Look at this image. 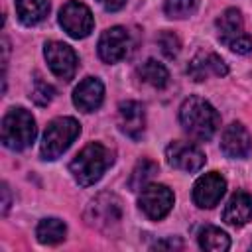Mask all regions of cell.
<instances>
[{
  "mask_svg": "<svg viewBox=\"0 0 252 252\" xmlns=\"http://www.w3.org/2000/svg\"><path fill=\"white\" fill-rule=\"evenodd\" d=\"M179 122L191 138L205 142L215 136L220 118L209 100L201 96H189L179 108Z\"/></svg>",
  "mask_w": 252,
  "mask_h": 252,
  "instance_id": "obj_1",
  "label": "cell"
},
{
  "mask_svg": "<svg viewBox=\"0 0 252 252\" xmlns=\"http://www.w3.org/2000/svg\"><path fill=\"white\" fill-rule=\"evenodd\" d=\"M110 165H112V152L100 142H91L71 159L69 171L79 185L89 187L94 185Z\"/></svg>",
  "mask_w": 252,
  "mask_h": 252,
  "instance_id": "obj_2",
  "label": "cell"
},
{
  "mask_svg": "<svg viewBox=\"0 0 252 252\" xmlns=\"http://www.w3.org/2000/svg\"><path fill=\"white\" fill-rule=\"evenodd\" d=\"M37 128H35V120L32 116V112H28L26 108L18 106V108H10L4 118H2V126H0V136H2V144L10 150H26L28 146H32V142L35 140Z\"/></svg>",
  "mask_w": 252,
  "mask_h": 252,
  "instance_id": "obj_3",
  "label": "cell"
},
{
  "mask_svg": "<svg viewBox=\"0 0 252 252\" xmlns=\"http://www.w3.org/2000/svg\"><path fill=\"white\" fill-rule=\"evenodd\" d=\"M81 134V124L73 116H59L53 118L41 140V158L43 159H57Z\"/></svg>",
  "mask_w": 252,
  "mask_h": 252,
  "instance_id": "obj_4",
  "label": "cell"
},
{
  "mask_svg": "<svg viewBox=\"0 0 252 252\" xmlns=\"http://www.w3.org/2000/svg\"><path fill=\"white\" fill-rule=\"evenodd\" d=\"M217 32L220 43H224L234 53L246 55L252 51V37L244 30V20L238 8H226L217 18Z\"/></svg>",
  "mask_w": 252,
  "mask_h": 252,
  "instance_id": "obj_5",
  "label": "cell"
},
{
  "mask_svg": "<svg viewBox=\"0 0 252 252\" xmlns=\"http://www.w3.org/2000/svg\"><path fill=\"white\" fill-rule=\"evenodd\" d=\"M85 220L89 226H93L96 230H110V228L118 226L122 220L120 199L114 193L96 195L85 211Z\"/></svg>",
  "mask_w": 252,
  "mask_h": 252,
  "instance_id": "obj_6",
  "label": "cell"
},
{
  "mask_svg": "<svg viewBox=\"0 0 252 252\" xmlns=\"http://www.w3.org/2000/svg\"><path fill=\"white\" fill-rule=\"evenodd\" d=\"M59 24L71 37L83 39L93 32L94 18L89 6H85L79 0H71L59 10Z\"/></svg>",
  "mask_w": 252,
  "mask_h": 252,
  "instance_id": "obj_7",
  "label": "cell"
},
{
  "mask_svg": "<svg viewBox=\"0 0 252 252\" xmlns=\"http://www.w3.org/2000/svg\"><path fill=\"white\" fill-rule=\"evenodd\" d=\"M173 201L175 199H173L171 189L163 183H148L146 187L140 189V197H138L140 209L152 220L163 219L171 211Z\"/></svg>",
  "mask_w": 252,
  "mask_h": 252,
  "instance_id": "obj_8",
  "label": "cell"
},
{
  "mask_svg": "<svg viewBox=\"0 0 252 252\" xmlns=\"http://www.w3.org/2000/svg\"><path fill=\"white\" fill-rule=\"evenodd\" d=\"M43 55H45L47 65L55 77H59L63 81H71L75 77L79 59L71 45H67L63 41H47L43 45Z\"/></svg>",
  "mask_w": 252,
  "mask_h": 252,
  "instance_id": "obj_9",
  "label": "cell"
},
{
  "mask_svg": "<svg viewBox=\"0 0 252 252\" xmlns=\"http://www.w3.org/2000/svg\"><path fill=\"white\" fill-rule=\"evenodd\" d=\"M165 158H167V163L171 167L187 171V173L199 171L207 161V158L199 146H195L193 142H183V140L171 142L165 148Z\"/></svg>",
  "mask_w": 252,
  "mask_h": 252,
  "instance_id": "obj_10",
  "label": "cell"
},
{
  "mask_svg": "<svg viewBox=\"0 0 252 252\" xmlns=\"http://www.w3.org/2000/svg\"><path fill=\"white\" fill-rule=\"evenodd\" d=\"M98 57L104 63H118L120 59H124L128 55L130 49V33L126 28L122 26H112L108 30H104L98 37Z\"/></svg>",
  "mask_w": 252,
  "mask_h": 252,
  "instance_id": "obj_11",
  "label": "cell"
},
{
  "mask_svg": "<svg viewBox=\"0 0 252 252\" xmlns=\"http://www.w3.org/2000/svg\"><path fill=\"white\" fill-rule=\"evenodd\" d=\"M226 191V179L219 171H209L201 175L193 185V201L201 209H213L219 205Z\"/></svg>",
  "mask_w": 252,
  "mask_h": 252,
  "instance_id": "obj_12",
  "label": "cell"
},
{
  "mask_svg": "<svg viewBox=\"0 0 252 252\" xmlns=\"http://www.w3.org/2000/svg\"><path fill=\"white\" fill-rule=\"evenodd\" d=\"M220 150L226 158L232 159L246 158L252 150V136L246 130V126H242L240 122L228 124L220 136Z\"/></svg>",
  "mask_w": 252,
  "mask_h": 252,
  "instance_id": "obj_13",
  "label": "cell"
},
{
  "mask_svg": "<svg viewBox=\"0 0 252 252\" xmlns=\"http://www.w3.org/2000/svg\"><path fill=\"white\" fill-rule=\"evenodd\" d=\"M118 128L132 140H138L146 128L144 106L136 100H122L118 104Z\"/></svg>",
  "mask_w": 252,
  "mask_h": 252,
  "instance_id": "obj_14",
  "label": "cell"
},
{
  "mask_svg": "<svg viewBox=\"0 0 252 252\" xmlns=\"http://www.w3.org/2000/svg\"><path fill=\"white\" fill-rule=\"evenodd\" d=\"M187 73L193 81H205L209 77H224L228 73V67L220 55H217L213 51H199L191 59Z\"/></svg>",
  "mask_w": 252,
  "mask_h": 252,
  "instance_id": "obj_15",
  "label": "cell"
},
{
  "mask_svg": "<svg viewBox=\"0 0 252 252\" xmlns=\"http://www.w3.org/2000/svg\"><path fill=\"white\" fill-rule=\"evenodd\" d=\"M104 85L96 77H85L73 91V104L83 112H93L102 104Z\"/></svg>",
  "mask_w": 252,
  "mask_h": 252,
  "instance_id": "obj_16",
  "label": "cell"
},
{
  "mask_svg": "<svg viewBox=\"0 0 252 252\" xmlns=\"http://www.w3.org/2000/svg\"><path fill=\"white\" fill-rule=\"evenodd\" d=\"M252 219V197L244 191H236L224 205L222 220L230 226H244Z\"/></svg>",
  "mask_w": 252,
  "mask_h": 252,
  "instance_id": "obj_17",
  "label": "cell"
},
{
  "mask_svg": "<svg viewBox=\"0 0 252 252\" xmlns=\"http://www.w3.org/2000/svg\"><path fill=\"white\" fill-rule=\"evenodd\" d=\"M16 14L24 26H35L49 14V0H16Z\"/></svg>",
  "mask_w": 252,
  "mask_h": 252,
  "instance_id": "obj_18",
  "label": "cell"
},
{
  "mask_svg": "<svg viewBox=\"0 0 252 252\" xmlns=\"http://www.w3.org/2000/svg\"><path fill=\"white\" fill-rule=\"evenodd\" d=\"M67 234V226L61 219L49 217V219H41L37 222L35 228V236L41 244H59Z\"/></svg>",
  "mask_w": 252,
  "mask_h": 252,
  "instance_id": "obj_19",
  "label": "cell"
},
{
  "mask_svg": "<svg viewBox=\"0 0 252 252\" xmlns=\"http://www.w3.org/2000/svg\"><path fill=\"white\" fill-rule=\"evenodd\" d=\"M138 77H140L144 83H148V85H152V87H156V89H163V87L169 83V73H167V69H165L161 63H158L156 59L144 61V63L138 67Z\"/></svg>",
  "mask_w": 252,
  "mask_h": 252,
  "instance_id": "obj_20",
  "label": "cell"
},
{
  "mask_svg": "<svg viewBox=\"0 0 252 252\" xmlns=\"http://www.w3.org/2000/svg\"><path fill=\"white\" fill-rule=\"evenodd\" d=\"M199 246L209 252H224L230 248V238L217 226H205L199 232Z\"/></svg>",
  "mask_w": 252,
  "mask_h": 252,
  "instance_id": "obj_21",
  "label": "cell"
},
{
  "mask_svg": "<svg viewBox=\"0 0 252 252\" xmlns=\"http://www.w3.org/2000/svg\"><path fill=\"white\" fill-rule=\"evenodd\" d=\"M156 173H158V163L144 158V159H140V161L134 165V169H132V173H130V179H128V187H130L132 191H140L142 187H146V185L150 183V179H152Z\"/></svg>",
  "mask_w": 252,
  "mask_h": 252,
  "instance_id": "obj_22",
  "label": "cell"
},
{
  "mask_svg": "<svg viewBox=\"0 0 252 252\" xmlns=\"http://www.w3.org/2000/svg\"><path fill=\"white\" fill-rule=\"evenodd\" d=\"M197 8V0H163V12L167 18H189Z\"/></svg>",
  "mask_w": 252,
  "mask_h": 252,
  "instance_id": "obj_23",
  "label": "cell"
},
{
  "mask_svg": "<svg viewBox=\"0 0 252 252\" xmlns=\"http://www.w3.org/2000/svg\"><path fill=\"white\" fill-rule=\"evenodd\" d=\"M158 43H159L163 55L169 57V59L177 57V53H179V49H181V41H179V37H177L173 32H169V30H165V32L159 33Z\"/></svg>",
  "mask_w": 252,
  "mask_h": 252,
  "instance_id": "obj_24",
  "label": "cell"
},
{
  "mask_svg": "<svg viewBox=\"0 0 252 252\" xmlns=\"http://www.w3.org/2000/svg\"><path fill=\"white\" fill-rule=\"evenodd\" d=\"M53 96H55V89L37 77V79H35V85H33V91H32V98H33V102L39 104V106H45V104L51 102Z\"/></svg>",
  "mask_w": 252,
  "mask_h": 252,
  "instance_id": "obj_25",
  "label": "cell"
},
{
  "mask_svg": "<svg viewBox=\"0 0 252 252\" xmlns=\"http://www.w3.org/2000/svg\"><path fill=\"white\" fill-rule=\"evenodd\" d=\"M161 248H167V250H181L183 244H181V240H177V238H167V240H159V242H156V244L152 246V250H161Z\"/></svg>",
  "mask_w": 252,
  "mask_h": 252,
  "instance_id": "obj_26",
  "label": "cell"
},
{
  "mask_svg": "<svg viewBox=\"0 0 252 252\" xmlns=\"http://www.w3.org/2000/svg\"><path fill=\"white\" fill-rule=\"evenodd\" d=\"M98 4L108 12H116L126 4V0H98Z\"/></svg>",
  "mask_w": 252,
  "mask_h": 252,
  "instance_id": "obj_27",
  "label": "cell"
},
{
  "mask_svg": "<svg viewBox=\"0 0 252 252\" xmlns=\"http://www.w3.org/2000/svg\"><path fill=\"white\" fill-rule=\"evenodd\" d=\"M10 209V189L6 183H2V215H6Z\"/></svg>",
  "mask_w": 252,
  "mask_h": 252,
  "instance_id": "obj_28",
  "label": "cell"
}]
</instances>
